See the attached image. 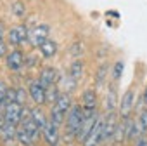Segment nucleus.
I'll use <instances>...</instances> for the list:
<instances>
[{
    "mask_svg": "<svg viewBox=\"0 0 147 146\" xmlns=\"http://www.w3.org/2000/svg\"><path fill=\"white\" fill-rule=\"evenodd\" d=\"M57 127H59V125H55L52 120H49L47 125L42 129V136H43V139H45V143H47L49 146H57V143H59Z\"/></svg>",
    "mask_w": 147,
    "mask_h": 146,
    "instance_id": "nucleus-12",
    "label": "nucleus"
},
{
    "mask_svg": "<svg viewBox=\"0 0 147 146\" xmlns=\"http://www.w3.org/2000/svg\"><path fill=\"white\" fill-rule=\"evenodd\" d=\"M69 52L75 56V57H80V54L83 52V44L82 42H75L71 45V49H69Z\"/></svg>",
    "mask_w": 147,
    "mask_h": 146,
    "instance_id": "nucleus-30",
    "label": "nucleus"
},
{
    "mask_svg": "<svg viewBox=\"0 0 147 146\" xmlns=\"http://www.w3.org/2000/svg\"><path fill=\"white\" fill-rule=\"evenodd\" d=\"M107 70H109L107 63H102V64L99 66V70H97V77H95V84H97V87H102V85L106 84V78H107Z\"/></svg>",
    "mask_w": 147,
    "mask_h": 146,
    "instance_id": "nucleus-24",
    "label": "nucleus"
},
{
    "mask_svg": "<svg viewBox=\"0 0 147 146\" xmlns=\"http://www.w3.org/2000/svg\"><path fill=\"white\" fill-rule=\"evenodd\" d=\"M7 56V44L4 40H0V57H4Z\"/></svg>",
    "mask_w": 147,
    "mask_h": 146,
    "instance_id": "nucleus-33",
    "label": "nucleus"
},
{
    "mask_svg": "<svg viewBox=\"0 0 147 146\" xmlns=\"http://www.w3.org/2000/svg\"><path fill=\"white\" fill-rule=\"evenodd\" d=\"M12 14H14L16 18H24V14H26V5H24L23 2H16V4L12 5Z\"/></svg>",
    "mask_w": 147,
    "mask_h": 146,
    "instance_id": "nucleus-27",
    "label": "nucleus"
},
{
    "mask_svg": "<svg viewBox=\"0 0 147 146\" xmlns=\"http://www.w3.org/2000/svg\"><path fill=\"white\" fill-rule=\"evenodd\" d=\"M113 146H121L125 141H126V120L121 118L118 122V127L114 130V136H113Z\"/></svg>",
    "mask_w": 147,
    "mask_h": 146,
    "instance_id": "nucleus-16",
    "label": "nucleus"
},
{
    "mask_svg": "<svg viewBox=\"0 0 147 146\" xmlns=\"http://www.w3.org/2000/svg\"><path fill=\"white\" fill-rule=\"evenodd\" d=\"M5 25H4V21H0V40H4V37H5Z\"/></svg>",
    "mask_w": 147,
    "mask_h": 146,
    "instance_id": "nucleus-34",
    "label": "nucleus"
},
{
    "mask_svg": "<svg viewBox=\"0 0 147 146\" xmlns=\"http://www.w3.org/2000/svg\"><path fill=\"white\" fill-rule=\"evenodd\" d=\"M102 127H104V117H100V115H99L97 122L94 123V127L90 129L88 136L85 137V141H83V146H97V144H100Z\"/></svg>",
    "mask_w": 147,
    "mask_h": 146,
    "instance_id": "nucleus-7",
    "label": "nucleus"
},
{
    "mask_svg": "<svg viewBox=\"0 0 147 146\" xmlns=\"http://www.w3.org/2000/svg\"><path fill=\"white\" fill-rule=\"evenodd\" d=\"M4 117H5V122H11V123H21L23 120V104H19L18 101H9L5 103L4 106Z\"/></svg>",
    "mask_w": 147,
    "mask_h": 146,
    "instance_id": "nucleus-4",
    "label": "nucleus"
},
{
    "mask_svg": "<svg viewBox=\"0 0 147 146\" xmlns=\"http://www.w3.org/2000/svg\"><path fill=\"white\" fill-rule=\"evenodd\" d=\"M118 122H119V113L114 111H106L104 115V127H102V136H100V143H106L107 139L111 141L113 136H114V130L118 127Z\"/></svg>",
    "mask_w": 147,
    "mask_h": 146,
    "instance_id": "nucleus-2",
    "label": "nucleus"
},
{
    "mask_svg": "<svg viewBox=\"0 0 147 146\" xmlns=\"http://www.w3.org/2000/svg\"><path fill=\"white\" fill-rule=\"evenodd\" d=\"M85 122V113H83V106L80 104H73L69 108V111L66 113V132L69 136H76L78 130L82 129Z\"/></svg>",
    "mask_w": 147,
    "mask_h": 146,
    "instance_id": "nucleus-1",
    "label": "nucleus"
},
{
    "mask_svg": "<svg viewBox=\"0 0 147 146\" xmlns=\"http://www.w3.org/2000/svg\"><path fill=\"white\" fill-rule=\"evenodd\" d=\"M123 70H125V63H123V61H116L114 70H113V80H119Z\"/></svg>",
    "mask_w": 147,
    "mask_h": 146,
    "instance_id": "nucleus-29",
    "label": "nucleus"
},
{
    "mask_svg": "<svg viewBox=\"0 0 147 146\" xmlns=\"http://www.w3.org/2000/svg\"><path fill=\"white\" fill-rule=\"evenodd\" d=\"M4 123H5V117H4V113H0V130H2Z\"/></svg>",
    "mask_w": 147,
    "mask_h": 146,
    "instance_id": "nucleus-35",
    "label": "nucleus"
},
{
    "mask_svg": "<svg viewBox=\"0 0 147 146\" xmlns=\"http://www.w3.org/2000/svg\"><path fill=\"white\" fill-rule=\"evenodd\" d=\"M82 101H83L82 106H83L85 117L97 113V94H95L94 89H87V91L83 92V96H82Z\"/></svg>",
    "mask_w": 147,
    "mask_h": 146,
    "instance_id": "nucleus-9",
    "label": "nucleus"
},
{
    "mask_svg": "<svg viewBox=\"0 0 147 146\" xmlns=\"http://www.w3.org/2000/svg\"><path fill=\"white\" fill-rule=\"evenodd\" d=\"M97 118H99V115L97 113H94V115H88V117H85V122H83V125H82V129L78 130V134H76V137L83 143L85 141V137L88 136V132H90V129L94 127V123L97 122Z\"/></svg>",
    "mask_w": 147,
    "mask_h": 146,
    "instance_id": "nucleus-17",
    "label": "nucleus"
},
{
    "mask_svg": "<svg viewBox=\"0 0 147 146\" xmlns=\"http://www.w3.org/2000/svg\"><path fill=\"white\" fill-rule=\"evenodd\" d=\"M24 61H26V57H24V54H23L19 49H14V50H11V52L5 56V64H7V68L12 70V71L21 70V68L24 66Z\"/></svg>",
    "mask_w": 147,
    "mask_h": 146,
    "instance_id": "nucleus-11",
    "label": "nucleus"
},
{
    "mask_svg": "<svg viewBox=\"0 0 147 146\" xmlns=\"http://www.w3.org/2000/svg\"><path fill=\"white\" fill-rule=\"evenodd\" d=\"M135 146H147V137L145 136H140L135 139Z\"/></svg>",
    "mask_w": 147,
    "mask_h": 146,
    "instance_id": "nucleus-32",
    "label": "nucleus"
},
{
    "mask_svg": "<svg viewBox=\"0 0 147 146\" xmlns=\"http://www.w3.org/2000/svg\"><path fill=\"white\" fill-rule=\"evenodd\" d=\"M140 125H142L144 132H147V106H145V110L140 113Z\"/></svg>",
    "mask_w": 147,
    "mask_h": 146,
    "instance_id": "nucleus-31",
    "label": "nucleus"
},
{
    "mask_svg": "<svg viewBox=\"0 0 147 146\" xmlns=\"http://www.w3.org/2000/svg\"><path fill=\"white\" fill-rule=\"evenodd\" d=\"M38 49H40V52H42V56H43L45 59H50V57H54L55 52H57V42H54V40H45Z\"/></svg>",
    "mask_w": 147,
    "mask_h": 146,
    "instance_id": "nucleus-19",
    "label": "nucleus"
},
{
    "mask_svg": "<svg viewBox=\"0 0 147 146\" xmlns=\"http://www.w3.org/2000/svg\"><path fill=\"white\" fill-rule=\"evenodd\" d=\"M49 120H52L55 125H61L62 122H66V113L62 110H59L55 104H52V111H50V118Z\"/></svg>",
    "mask_w": 147,
    "mask_h": 146,
    "instance_id": "nucleus-25",
    "label": "nucleus"
},
{
    "mask_svg": "<svg viewBox=\"0 0 147 146\" xmlns=\"http://www.w3.org/2000/svg\"><path fill=\"white\" fill-rule=\"evenodd\" d=\"M133 110H135V94H133L131 89H128V91L123 94V98H121V101H119V104H118L119 118H128Z\"/></svg>",
    "mask_w": 147,
    "mask_h": 146,
    "instance_id": "nucleus-5",
    "label": "nucleus"
},
{
    "mask_svg": "<svg viewBox=\"0 0 147 146\" xmlns=\"http://www.w3.org/2000/svg\"><path fill=\"white\" fill-rule=\"evenodd\" d=\"M9 45H21L26 40H30V30L26 25H16L7 31Z\"/></svg>",
    "mask_w": 147,
    "mask_h": 146,
    "instance_id": "nucleus-3",
    "label": "nucleus"
},
{
    "mask_svg": "<svg viewBox=\"0 0 147 146\" xmlns=\"http://www.w3.org/2000/svg\"><path fill=\"white\" fill-rule=\"evenodd\" d=\"M28 92H30V98L33 99V103H36L38 106L45 104V85L40 80H31L28 85Z\"/></svg>",
    "mask_w": 147,
    "mask_h": 146,
    "instance_id": "nucleus-10",
    "label": "nucleus"
},
{
    "mask_svg": "<svg viewBox=\"0 0 147 146\" xmlns=\"http://www.w3.org/2000/svg\"><path fill=\"white\" fill-rule=\"evenodd\" d=\"M142 101L145 103V106H147V87L144 89V98H142Z\"/></svg>",
    "mask_w": 147,
    "mask_h": 146,
    "instance_id": "nucleus-36",
    "label": "nucleus"
},
{
    "mask_svg": "<svg viewBox=\"0 0 147 146\" xmlns=\"http://www.w3.org/2000/svg\"><path fill=\"white\" fill-rule=\"evenodd\" d=\"M55 106H57L59 110H62L64 113H67V111H69V108L73 106L71 96H69L67 92H61V96H59V98H57V101H55Z\"/></svg>",
    "mask_w": 147,
    "mask_h": 146,
    "instance_id": "nucleus-21",
    "label": "nucleus"
},
{
    "mask_svg": "<svg viewBox=\"0 0 147 146\" xmlns=\"http://www.w3.org/2000/svg\"><path fill=\"white\" fill-rule=\"evenodd\" d=\"M26 98H28L26 89H24V87H18V89H16V101L24 106V104H26Z\"/></svg>",
    "mask_w": 147,
    "mask_h": 146,
    "instance_id": "nucleus-28",
    "label": "nucleus"
},
{
    "mask_svg": "<svg viewBox=\"0 0 147 146\" xmlns=\"http://www.w3.org/2000/svg\"><path fill=\"white\" fill-rule=\"evenodd\" d=\"M49 33H50V28L47 25H38L35 26L31 31H30V44L33 47H40L45 40H49Z\"/></svg>",
    "mask_w": 147,
    "mask_h": 146,
    "instance_id": "nucleus-8",
    "label": "nucleus"
},
{
    "mask_svg": "<svg viewBox=\"0 0 147 146\" xmlns=\"http://www.w3.org/2000/svg\"><path fill=\"white\" fill-rule=\"evenodd\" d=\"M31 118L40 125V129H43L47 125V122H49V118L45 117V113L42 111V108L38 104H36V108H31Z\"/></svg>",
    "mask_w": 147,
    "mask_h": 146,
    "instance_id": "nucleus-22",
    "label": "nucleus"
},
{
    "mask_svg": "<svg viewBox=\"0 0 147 146\" xmlns=\"http://www.w3.org/2000/svg\"><path fill=\"white\" fill-rule=\"evenodd\" d=\"M69 75L75 78L76 82L83 77V61L80 59V57H76L75 61L71 63V68H69Z\"/></svg>",
    "mask_w": 147,
    "mask_h": 146,
    "instance_id": "nucleus-20",
    "label": "nucleus"
},
{
    "mask_svg": "<svg viewBox=\"0 0 147 146\" xmlns=\"http://www.w3.org/2000/svg\"><path fill=\"white\" fill-rule=\"evenodd\" d=\"M118 104H119V101H118L116 87L111 85V87L107 89V94H106V111H114Z\"/></svg>",
    "mask_w": 147,
    "mask_h": 146,
    "instance_id": "nucleus-18",
    "label": "nucleus"
},
{
    "mask_svg": "<svg viewBox=\"0 0 147 146\" xmlns=\"http://www.w3.org/2000/svg\"><path fill=\"white\" fill-rule=\"evenodd\" d=\"M21 123H23L24 130L28 132V136L31 137V141H33V143H36V141L40 139V136H42V129H40V125H38L31 117H30V118H26V120H23Z\"/></svg>",
    "mask_w": 147,
    "mask_h": 146,
    "instance_id": "nucleus-15",
    "label": "nucleus"
},
{
    "mask_svg": "<svg viewBox=\"0 0 147 146\" xmlns=\"http://www.w3.org/2000/svg\"><path fill=\"white\" fill-rule=\"evenodd\" d=\"M18 141V127L16 123L5 122L2 130H0V144L2 146H16Z\"/></svg>",
    "mask_w": 147,
    "mask_h": 146,
    "instance_id": "nucleus-6",
    "label": "nucleus"
},
{
    "mask_svg": "<svg viewBox=\"0 0 147 146\" xmlns=\"http://www.w3.org/2000/svg\"><path fill=\"white\" fill-rule=\"evenodd\" d=\"M18 141H19V144H23V146H31V144H33V141H31V137L28 136V132L24 130V127L18 129Z\"/></svg>",
    "mask_w": 147,
    "mask_h": 146,
    "instance_id": "nucleus-26",
    "label": "nucleus"
},
{
    "mask_svg": "<svg viewBox=\"0 0 147 146\" xmlns=\"http://www.w3.org/2000/svg\"><path fill=\"white\" fill-rule=\"evenodd\" d=\"M125 120H126V141H128V143H133L137 137H140V134L144 132V129H142V125H140V120L135 122L131 117H128V118H125Z\"/></svg>",
    "mask_w": 147,
    "mask_h": 146,
    "instance_id": "nucleus-14",
    "label": "nucleus"
},
{
    "mask_svg": "<svg viewBox=\"0 0 147 146\" xmlns=\"http://www.w3.org/2000/svg\"><path fill=\"white\" fill-rule=\"evenodd\" d=\"M59 96H61V92H59L57 84H54V85H50V87L45 89V103H49V104H55V101H57Z\"/></svg>",
    "mask_w": 147,
    "mask_h": 146,
    "instance_id": "nucleus-23",
    "label": "nucleus"
},
{
    "mask_svg": "<svg viewBox=\"0 0 147 146\" xmlns=\"http://www.w3.org/2000/svg\"><path fill=\"white\" fill-rule=\"evenodd\" d=\"M59 73H57V70L55 68H52V66H47V68H43L42 71H40V77H38V80L45 85V89L47 87H50V85H54V84H57L59 82Z\"/></svg>",
    "mask_w": 147,
    "mask_h": 146,
    "instance_id": "nucleus-13",
    "label": "nucleus"
}]
</instances>
